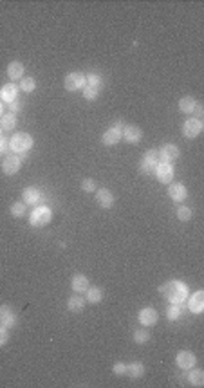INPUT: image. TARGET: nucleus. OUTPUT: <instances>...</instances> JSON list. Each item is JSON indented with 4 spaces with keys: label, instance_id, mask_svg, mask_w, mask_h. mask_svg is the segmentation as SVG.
<instances>
[{
    "label": "nucleus",
    "instance_id": "obj_1",
    "mask_svg": "<svg viewBox=\"0 0 204 388\" xmlns=\"http://www.w3.org/2000/svg\"><path fill=\"white\" fill-rule=\"evenodd\" d=\"M159 293L166 298V302L170 304H184L188 298V285L181 280H168L159 287Z\"/></svg>",
    "mask_w": 204,
    "mask_h": 388
},
{
    "label": "nucleus",
    "instance_id": "obj_2",
    "mask_svg": "<svg viewBox=\"0 0 204 388\" xmlns=\"http://www.w3.org/2000/svg\"><path fill=\"white\" fill-rule=\"evenodd\" d=\"M34 144V139L31 134L28 132H17L15 136H11L9 139V152L13 154H28L29 150L33 148Z\"/></svg>",
    "mask_w": 204,
    "mask_h": 388
},
{
    "label": "nucleus",
    "instance_id": "obj_3",
    "mask_svg": "<svg viewBox=\"0 0 204 388\" xmlns=\"http://www.w3.org/2000/svg\"><path fill=\"white\" fill-rule=\"evenodd\" d=\"M51 221H53V210L49 206H36L29 215V224L33 227H44Z\"/></svg>",
    "mask_w": 204,
    "mask_h": 388
},
{
    "label": "nucleus",
    "instance_id": "obj_4",
    "mask_svg": "<svg viewBox=\"0 0 204 388\" xmlns=\"http://www.w3.org/2000/svg\"><path fill=\"white\" fill-rule=\"evenodd\" d=\"M63 87L69 92H76V90H82L85 87V74L80 71L69 72L65 78H63Z\"/></svg>",
    "mask_w": 204,
    "mask_h": 388
},
{
    "label": "nucleus",
    "instance_id": "obj_5",
    "mask_svg": "<svg viewBox=\"0 0 204 388\" xmlns=\"http://www.w3.org/2000/svg\"><path fill=\"white\" fill-rule=\"evenodd\" d=\"M121 139H123V123L116 121L105 134H103L101 143L105 144V146H114V144H117Z\"/></svg>",
    "mask_w": 204,
    "mask_h": 388
},
{
    "label": "nucleus",
    "instance_id": "obj_6",
    "mask_svg": "<svg viewBox=\"0 0 204 388\" xmlns=\"http://www.w3.org/2000/svg\"><path fill=\"white\" fill-rule=\"evenodd\" d=\"M154 173H155V177H157V181H159L161 184H170L172 181H174V175H175L174 166H172L170 163H163V161L157 163Z\"/></svg>",
    "mask_w": 204,
    "mask_h": 388
},
{
    "label": "nucleus",
    "instance_id": "obj_7",
    "mask_svg": "<svg viewBox=\"0 0 204 388\" xmlns=\"http://www.w3.org/2000/svg\"><path fill=\"white\" fill-rule=\"evenodd\" d=\"M20 168H22V159H20V155L18 154H7L4 163H2V172L4 175H15V173L20 172Z\"/></svg>",
    "mask_w": 204,
    "mask_h": 388
},
{
    "label": "nucleus",
    "instance_id": "obj_8",
    "mask_svg": "<svg viewBox=\"0 0 204 388\" xmlns=\"http://www.w3.org/2000/svg\"><path fill=\"white\" fill-rule=\"evenodd\" d=\"M201 132H203V119L190 117L182 123V136L186 139H195Z\"/></svg>",
    "mask_w": 204,
    "mask_h": 388
},
{
    "label": "nucleus",
    "instance_id": "obj_9",
    "mask_svg": "<svg viewBox=\"0 0 204 388\" xmlns=\"http://www.w3.org/2000/svg\"><path fill=\"white\" fill-rule=\"evenodd\" d=\"M157 163H159V154H157V150L152 148L143 155V159L139 163V170L143 173H154Z\"/></svg>",
    "mask_w": 204,
    "mask_h": 388
},
{
    "label": "nucleus",
    "instance_id": "obj_10",
    "mask_svg": "<svg viewBox=\"0 0 204 388\" xmlns=\"http://www.w3.org/2000/svg\"><path fill=\"white\" fill-rule=\"evenodd\" d=\"M195 363H197V358H195V354H193L192 350H179V352H177L175 365L179 366V368L190 370V368L195 366Z\"/></svg>",
    "mask_w": 204,
    "mask_h": 388
},
{
    "label": "nucleus",
    "instance_id": "obj_11",
    "mask_svg": "<svg viewBox=\"0 0 204 388\" xmlns=\"http://www.w3.org/2000/svg\"><path fill=\"white\" fill-rule=\"evenodd\" d=\"M157 154H159V161L170 163L172 165L175 159H179V146H177V144H172V143H166L157 150Z\"/></svg>",
    "mask_w": 204,
    "mask_h": 388
},
{
    "label": "nucleus",
    "instance_id": "obj_12",
    "mask_svg": "<svg viewBox=\"0 0 204 388\" xmlns=\"http://www.w3.org/2000/svg\"><path fill=\"white\" fill-rule=\"evenodd\" d=\"M17 323H18V318L13 312L11 305H2L0 307V325H4L6 329H13L17 327Z\"/></svg>",
    "mask_w": 204,
    "mask_h": 388
},
{
    "label": "nucleus",
    "instance_id": "obj_13",
    "mask_svg": "<svg viewBox=\"0 0 204 388\" xmlns=\"http://www.w3.org/2000/svg\"><path fill=\"white\" fill-rule=\"evenodd\" d=\"M138 320L145 327H154L155 323H157V320H159V314H157V310L154 307H145V309L139 310Z\"/></svg>",
    "mask_w": 204,
    "mask_h": 388
},
{
    "label": "nucleus",
    "instance_id": "obj_14",
    "mask_svg": "<svg viewBox=\"0 0 204 388\" xmlns=\"http://www.w3.org/2000/svg\"><path fill=\"white\" fill-rule=\"evenodd\" d=\"M188 309L193 314H201L204 310V291H195L193 294H188Z\"/></svg>",
    "mask_w": 204,
    "mask_h": 388
},
{
    "label": "nucleus",
    "instance_id": "obj_15",
    "mask_svg": "<svg viewBox=\"0 0 204 388\" xmlns=\"http://www.w3.org/2000/svg\"><path fill=\"white\" fill-rule=\"evenodd\" d=\"M18 92H20V89H18L17 83H6L2 85V89H0V101H4V103H13V101H17L18 98Z\"/></svg>",
    "mask_w": 204,
    "mask_h": 388
},
{
    "label": "nucleus",
    "instance_id": "obj_16",
    "mask_svg": "<svg viewBox=\"0 0 204 388\" xmlns=\"http://www.w3.org/2000/svg\"><path fill=\"white\" fill-rule=\"evenodd\" d=\"M96 202H98L103 210H111L112 206H114V195H112V192L111 190H107V188H98L96 192Z\"/></svg>",
    "mask_w": 204,
    "mask_h": 388
},
{
    "label": "nucleus",
    "instance_id": "obj_17",
    "mask_svg": "<svg viewBox=\"0 0 204 388\" xmlns=\"http://www.w3.org/2000/svg\"><path fill=\"white\" fill-rule=\"evenodd\" d=\"M123 139L130 144H138L141 143V139H143V130L136 125H127V127H123Z\"/></svg>",
    "mask_w": 204,
    "mask_h": 388
},
{
    "label": "nucleus",
    "instance_id": "obj_18",
    "mask_svg": "<svg viewBox=\"0 0 204 388\" xmlns=\"http://www.w3.org/2000/svg\"><path fill=\"white\" fill-rule=\"evenodd\" d=\"M42 199H44V195L36 186H28V188L22 190V202H26L28 206L38 204Z\"/></svg>",
    "mask_w": 204,
    "mask_h": 388
},
{
    "label": "nucleus",
    "instance_id": "obj_19",
    "mask_svg": "<svg viewBox=\"0 0 204 388\" xmlns=\"http://www.w3.org/2000/svg\"><path fill=\"white\" fill-rule=\"evenodd\" d=\"M168 195L174 202H182L188 197V190L181 183H170L168 184Z\"/></svg>",
    "mask_w": 204,
    "mask_h": 388
},
{
    "label": "nucleus",
    "instance_id": "obj_20",
    "mask_svg": "<svg viewBox=\"0 0 204 388\" xmlns=\"http://www.w3.org/2000/svg\"><path fill=\"white\" fill-rule=\"evenodd\" d=\"M71 287L76 294H83L90 287V282H88V278L85 275H74L71 280Z\"/></svg>",
    "mask_w": 204,
    "mask_h": 388
},
{
    "label": "nucleus",
    "instance_id": "obj_21",
    "mask_svg": "<svg viewBox=\"0 0 204 388\" xmlns=\"http://www.w3.org/2000/svg\"><path fill=\"white\" fill-rule=\"evenodd\" d=\"M24 72H26V67H24L20 61H11V63L7 65V78L13 80V83H15L17 80H22Z\"/></svg>",
    "mask_w": 204,
    "mask_h": 388
},
{
    "label": "nucleus",
    "instance_id": "obj_22",
    "mask_svg": "<svg viewBox=\"0 0 204 388\" xmlns=\"http://www.w3.org/2000/svg\"><path fill=\"white\" fill-rule=\"evenodd\" d=\"M83 294H85V302L87 304H99L103 300V289L99 285H90Z\"/></svg>",
    "mask_w": 204,
    "mask_h": 388
},
{
    "label": "nucleus",
    "instance_id": "obj_23",
    "mask_svg": "<svg viewBox=\"0 0 204 388\" xmlns=\"http://www.w3.org/2000/svg\"><path fill=\"white\" fill-rule=\"evenodd\" d=\"M85 305H87V302H85V298H82V296H69V300H67V309L71 310V312H83L85 310Z\"/></svg>",
    "mask_w": 204,
    "mask_h": 388
},
{
    "label": "nucleus",
    "instance_id": "obj_24",
    "mask_svg": "<svg viewBox=\"0 0 204 388\" xmlns=\"http://www.w3.org/2000/svg\"><path fill=\"white\" fill-rule=\"evenodd\" d=\"M127 376H130L132 379H139L145 376V365L141 361H134L130 365H127Z\"/></svg>",
    "mask_w": 204,
    "mask_h": 388
},
{
    "label": "nucleus",
    "instance_id": "obj_25",
    "mask_svg": "<svg viewBox=\"0 0 204 388\" xmlns=\"http://www.w3.org/2000/svg\"><path fill=\"white\" fill-rule=\"evenodd\" d=\"M188 381H190V385L195 387V388L204 387V372L201 370V368H193V370H190V374H188Z\"/></svg>",
    "mask_w": 204,
    "mask_h": 388
},
{
    "label": "nucleus",
    "instance_id": "obj_26",
    "mask_svg": "<svg viewBox=\"0 0 204 388\" xmlns=\"http://www.w3.org/2000/svg\"><path fill=\"white\" fill-rule=\"evenodd\" d=\"M15 127H17V116L13 112L2 114V117H0V128L2 130H13Z\"/></svg>",
    "mask_w": 204,
    "mask_h": 388
},
{
    "label": "nucleus",
    "instance_id": "obj_27",
    "mask_svg": "<svg viewBox=\"0 0 204 388\" xmlns=\"http://www.w3.org/2000/svg\"><path fill=\"white\" fill-rule=\"evenodd\" d=\"M195 103L197 101L193 100L192 96H184V98L179 100V111L184 112V114H192L193 109H195Z\"/></svg>",
    "mask_w": 204,
    "mask_h": 388
},
{
    "label": "nucleus",
    "instance_id": "obj_28",
    "mask_svg": "<svg viewBox=\"0 0 204 388\" xmlns=\"http://www.w3.org/2000/svg\"><path fill=\"white\" fill-rule=\"evenodd\" d=\"M181 314H182V304H170V307L166 309V318H168L170 322L179 320Z\"/></svg>",
    "mask_w": 204,
    "mask_h": 388
},
{
    "label": "nucleus",
    "instance_id": "obj_29",
    "mask_svg": "<svg viewBox=\"0 0 204 388\" xmlns=\"http://www.w3.org/2000/svg\"><path fill=\"white\" fill-rule=\"evenodd\" d=\"M18 89L22 90V92H28V94H31L34 89H36V82H34V78H22L20 80V83H18Z\"/></svg>",
    "mask_w": 204,
    "mask_h": 388
},
{
    "label": "nucleus",
    "instance_id": "obj_30",
    "mask_svg": "<svg viewBox=\"0 0 204 388\" xmlns=\"http://www.w3.org/2000/svg\"><path fill=\"white\" fill-rule=\"evenodd\" d=\"M9 211H11V215L15 217V219H20V217L26 215V211H28V204L26 202H13L11 208H9Z\"/></svg>",
    "mask_w": 204,
    "mask_h": 388
},
{
    "label": "nucleus",
    "instance_id": "obj_31",
    "mask_svg": "<svg viewBox=\"0 0 204 388\" xmlns=\"http://www.w3.org/2000/svg\"><path fill=\"white\" fill-rule=\"evenodd\" d=\"M82 94H83V98H85L87 101H94L99 96V89H98V87H92V85L85 83V87L82 89Z\"/></svg>",
    "mask_w": 204,
    "mask_h": 388
},
{
    "label": "nucleus",
    "instance_id": "obj_32",
    "mask_svg": "<svg viewBox=\"0 0 204 388\" xmlns=\"http://www.w3.org/2000/svg\"><path fill=\"white\" fill-rule=\"evenodd\" d=\"M150 339V333H148V327H143V329H138L136 333H134V341L138 345H143L146 343Z\"/></svg>",
    "mask_w": 204,
    "mask_h": 388
},
{
    "label": "nucleus",
    "instance_id": "obj_33",
    "mask_svg": "<svg viewBox=\"0 0 204 388\" xmlns=\"http://www.w3.org/2000/svg\"><path fill=\"white\" fill-rule=\"evenodd\" d=\"M193 217V211L190 206H179L177 208V219L181 222H188Z\"/></svg>",
    "mask_w": 204,
    "mask_h": 388
},
{
    "label": "nucleus",
    "instance_id": "obj_34",
    "mask_svg": "<svg viewBox=\"0 0 204 388\" xmlns=\"http://www.w3.org/2000/svg\"><path fill=\"white\" fill-rule=\"evenodd\" d=\"M85 83L101 89V87H103V78L99 76V74H96V72H90V74H87V76H85Z\"/></svg>",
    "mask_w": 204,
    "mask_h": 388
},
{
    "label": "nucleus",
    "instance_id": "obj_35",
    "mask_svg": "<svg viewBox=\"0 0 204 388\" xmlns=\"http://www.w3.org/2000/svg\"><path fill=\"white\" fill-rule=\"evenodd\" d=\"M96 190L98 188H96V181H94V179L87 177L82 181V192H85V194H94Z\"/></svg>",
    "mask_w": 204,
    "mask_h": 388
},
{
    "label": "nucleus",
    "instance_id": "obj_36",
    "mask_svg": "<svg viewBox=\"0 0 204 388\" xmlns=\"http://www.w3.org/2000/svg\"><path fill=\"white\" fill-rule=\"evenodd\" d=\"M112 372H114L116 376H125V374H127V365L121 363V361H117V363H114V366H112Z\"/></svg>",
    "mask_w": 204,
    "mask_h": 388
},
{
    "label": "nucleus",
    "instance_id": "obj_37",
    "mask_svg": "<svg viewBox=\"0 0 204 388\" xmlns=\"http://www.w3.org/2000/svg\"><path fill=\"white\" fill-rule=\"evenodd\" d=\"M7 341H9V329L0 325V347H4Z\"/></svg>",
    "mask_w": 204,
    "mask_h": 388
},
{
    "label": "nucleus",
    "instance_id": "obj_38",
    "mask_svg": "<svg viewBox=\"0 0 204 388\" xmlns=\"http://www.w3.org/2000/svg\"><path fill=\"white\" fill-rule=\"evenodd\" d=\"M7 154H9V141L0 138V155H7Z\"/></svg>",
    "mask_w": 204,
    "mask_h": 388
},
{
    "label": "nucleus",
    "instance_id": "obj_39",
    "mask_svg": "<svg viewBox=\"0 0 204 388\" xmlns=\"http://www.w3.org/2000/svg\"><path fill=\"white\" fill-rule=\"evenodd\" d=\"M192 114H195V117H197V119H203V114H204L203 103H195V109H193Z\"/></svg>",
    "mask_w": 204,
    "mask_h": 388
},
{
    "label": "nucleus",
    "instance_id": "obj_40",
    "mask_svg": "<svg viewBox=\"0 0 204 388\" xmlns=\"http://www.w3.org/2000/svg\"><path fill=\"white\" fill-rule=\"evenodd\" d=\"M9 111L13 112V114H15V112H18L20 111V101H13V103H9Z\"/></svg>",
    "mask_w": 204,
    "mask_h": 388
},
{
    "label": "nucleus",
    "instance_id": "obj_41",
    "mask_svg": "<svg viewBox=\"0 0 204 388\" xmlns=\"http://www.w3.org/2000/svg\"><path fill=\"white\" fill-rule=\"evenodd\" d=\"M2 111H4V109H2V101H0V117H2V114H4Z\"/></svg>",
    "mask_w": 204,
    "mask_h": 388
},
{
    "label": "nucleus",
    "instance_id": "obj_42",
    "mask_svg": "<svg viewBox=\"0 0 204 388\" xmlns=\"http://www.w3.org/2000/svg\"><path fill=\"white\" fill-rule=\"evenodd\" d=\"M0 138H2V128H0Z\"/></svg>",
    "mask_w": 204,
    "mask_h": 388
}]
</instances>
